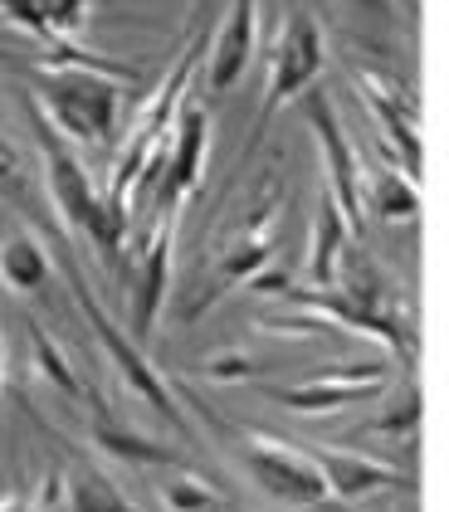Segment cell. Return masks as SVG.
I'll use <instances>...</instances> for the list:
<instances>
[{
  "mask_svg": "<svg viewBox=\"0 0 449 512\" xmlns=\"http://www.w3.org/2000/svg\"><path fill=\"white\" fill-rule=\"evenodd\" d=\"M308 454H313V464H318V473H323L327 498H337V503H362V498H371V493L415 488L410 473L391 469V464H381V459H367V454H352V449L318 444V449H308Z\"/></svg>",
  "mask_w": 449,
  "mask_h": 512,
  "instance_id": "7c38bea8",
  "label": "cell"
},
{
  "mask_svg": "<svg viewBox=\"0 0 449 512\" xmlns=\"http://www.w3.org/2000/svg\"><path fill=\"white\" fill-rule=\"evenodd\" d=\"M176 225L181 220H157V230L142 249V264L132 274V337L147 342L157 332V313H162L166 283H171V254H176Z\"/></svg>",
  "mask_w": 449,
  "mask_h": 512,
  "instance_id": "4fadbf2b",
  "label": "cell"
},
{
  "mask_svg": "<svg viewBox=\"0 0 449 512\" xmlns=\"http://www.w3.org/2000/svg\"><path fill=\"white\" fill-rule=\"evenodd\" d=\"M132 69H118L108 59L93 64H49L35 79V108L49 113V127L83 152H113L118 147V113H123V83Z\"/></svg>",
  "mask_w": 449,
  "mask_h": 512,
  "instance_id": "7a4b0ae2",
  "label": "cell"
},
{
  "mask_svg": "<svg viewBox=\"0 0 449 512\" xmlns=\"http://www.w3.org/2000/svg\"><path fill=\"white\" fill-rule=\"evenodd\" d=\"M5 371H10V347H5V332H0V386H5Z\"/></svg>",
  "mask_w": 449,
  "mask_h": 512,
  "instance_id": "4316f807",
  "label": "cell"
},
{
  "mask_svg": "<svg viewBox=\"0 0 449 512\" xmlns=\"http://www.w3.org/2000/svg\"><path fill=\"white\" fill-rule=\"evenodd\" d=\"M249 371H254V361H249V356H240V352L205 361V376H210V381H220V386H225V381H245Z\"/></svg>",
  "mask_w": 449,
  "mask_h": 512,
  "instance_id": "d4e9b609",
  "label": "cell"
},
{
  "mask_svg": "<svg viewBox=\"0 0 449 512\" xmlns=\"http://www.w3.org/2000/svg\"><path fill=\"white\" fill-rule=\"evenodd\" d=\"M64 508L69 512H137L132 498L103 469H79L64 478Z\"/></svg>",
  "mask_w": 449,
  "mask_h": 512,
  "instance_id": "ffe728a7",
  "label": "cell"
},
{
  "mask_svg": "<svg viewBox=\"0 0 449 512\" xmlns=\"http://www.w3.org/2000/svg\"><path fill=\"white\" fill-rule=\"evenodd\" d=\"M240 459H245L249 478L269 498L288 503V508H323V503H332L313 454L298 449V444H288V439H274V434H264V430H245L240 434Z\"/></svg>",
  "mask_w": 449,
  "mask_h": 512,
  "instance_id": "52a82bcc",
  "label": "cell"
},
{
  "mask_svg": "<svg viewBox=\"0 0 449 512\" xmlns=\"http://www.w3.org/2000/svg\"><path fill=\"white\" fill-rule=\"evenodd\" d=\"M30 342H35V366H40L44 376H49V381H54L59 391L69 395V400H79V405H83V400H88V391H83V381L74 376V366L64 361V352L54 347V337L44 332L40 322H30Z\"/></svg>",
  "mask_w": 449,
  "mask_h": 512,
  "instance_id": "7402d4cb",
  "label": "cell"
},
{
  "mask_svg": "<svg viewBox=\"0 0 449 512\" xmlns=\"http://www.w3.org/2000/svg\"><path fill=\"white\" fill-rule=\"evenodd\" d=\"M93 5L98 0H0V15L35 44L59 49V44H74Z\"/></svg>",
  "mask_w": 449,
  "mask_h": 512,
  "instance_id": "9a60e30c",
  "label": "cell"
},
{
  "mask_svg": "<svg viewBox=\"0 0 449 512\" xmlns=\"http://www.w3.org/2000/svg\"><path fill=\"white\" fill-rule=\"evenodd\" d=\"M352 225H347V215L337 210V200L323 191V205H318V220H313V249H308V283L313 288H332L337 283V269H342V259H347V249H352Z\"/></svg>",
  "mask_w": 449,
  "mask_h": 512,
  "instance_id": "e0dca14e",
  "label": "cell"
},
{
  "mask_svg": "<svg viewBox=\"0 0 449 512\" xmlns=\"http://www.w3.org/2000/svg\"><path fill=\"white\" fill-rule=\"evenodd\" d=\"M352 83L367 103V113L381 122V137H386V157L406 166L410 181H420V157H425V142H420V113H415V98L401 93L386 74H371V69H357L352 64Z\"/></svg>",
  "mask_w": 449,
  "mask_h": 512,
  "instance_id": "30bf717a",
  "label": "cell"
},
{
  "mask_svg": "<svg viewBox=\"0 0 449 512\" xmlns=\"http://www.w3.org/2000/svg\"><path fill=\"white\" fill-rule=\"evenodd\" d=\"M25 113H30V127H35V147H40V166H44V191H49V205L59 215L64 230L83 235L108 269H123V244L127 230H132V210L113 205L103 196V186H93L88 166L74 157V147L44 122V113L35 108V98H25Z\"/></svg>",
  "mask_w": 449,
  "mask_h": 512,
  "instance_id": "6da1fadb",
  "label": "cell"
},
{
  "mask_svg": "<svg viewBox=\"0 0 449 512\" xmlns=\"http://www.w3.org/2000/svg\"><path fill=\"white\" fill-rule=\"evenodd\" d=\"M293 303L318 308V313L332 317V322H342V327L362 332V337H371V342L401 352L406 356V366L415 371V361H420V356H415L420 352L415 313L396 298V288L386 283V274H381L371 259H357V254L347 249V259H342V269H337V283H332V288L293 293Z\"/></svg>",
  "mask_w": 449,
  "mask_h": 512,
  "instance_id": "3957f363",
  "label": "cell"
},
{
  "mask_svg": "<svg viewBox=\"0 0 449 512\" xmlns=\"http://www.w3.org/2000/svg\"><path fill=\"white\" fill-rule=\"evenodd\" d=\"M49 244H54V254H59V269L69 274V288H74V303L83 308V317H88V327H93V337L103 342V352L113 356V366L123 371V381H127V386H132L137 395H142V400H147V405H152L157 415H162V420L171 425V430H181V434H186V415H181V405L171 400V391H166V381L157 376V371H152V361H147V356L137 352V342H127L123 332H118V322H113V317L103 313V303H98V298H93V288L83 283L79 259H74V249H69L64 239L54 235V230H49Z\"/></svg>",
  "mask_w": 449,
  "mask_h": 512,
  "instance_id": "277c9868",
  "label": "cell"
},
{
  "mask_svg": "<svg viewBox=\"0 0 449 512\" xmlns=\"http://www.w3.org/2000/svg\"><path fill=\"white\" fill-rule=\"evenodd\" d=\"M298 98H303L308 127H313V137H318V152H323L327 196L337 200V210L347 215L352 230H362V152L352 147V137H347V127H342V118H337L332 98H327L318 83L303 88Z\"/></svg>",
  "mask_w": 449,
  "mask_h": 512,
  "instance_id": "9c48e42d",
  "label": "cell"
},
{
  "mask_svg": "<svg viewBox=\"0 0 449 512\" xmlns=\"http://www.w3.org/2000/svg\"><path fill=\"white\" fill-rule=\"evenodd\" d=\"M157 498H162L166 512H215L220 508V493L205 483L201 473L186 469V464H176V469L157 483Z\"/></svg>",
  "mask_w": 449,
  "mask_h": 512,
  "instance_id": "44dd1931",
  "label": "cell"
},
{
  "mask_svg": "<svg viewBox=\"0 0 449 512\" xmlns=\"http://www.w3.org/2000/svg\"><path fill=\"white\" fill-rule=\"evenodd\" d=\"M323 25L298 5L293 15L284 20V30H279V54H274V69H269V83H264V98H259V118L249 127V152L259 147V137L269 132V122L274 113L293 103L303 88H313L318 74H323Z\"/></svg>",
  "mask_w": 449,
  "mask_h": 512,
  "instance_id": "8992f818",
  "label": "cell"
},
{
  "mask_svg": "<svg viewBox=\"0 0 449 512\" xmlns=\"http://www.w3.org/2000/svg\"><path fill=\"white\" fill-rule=\"evenodd\" d=\"M0 512H35V508H30L25 493H5V498H0Z\"/></svg>",
  "mask_w": 449,
  "mask_h": 512,
  "instance_id": "484cf974",
  "label": "cell"
},
{
  "mask_svg": "<svg viewBox=\"0 0 449 512\" xmlns=\"http://www.w3.org/2000/svg\"><path fill=\"white\" fill-rule=\"evenodd\" d=\"M49 283V249L35 235H5L0 239V288L35 298Z\"/></svg>",
  "mask_w": 449,
  "mask_h": 512,
  "instance_id": "ac0fdd59",
  "label": "cell"
},
{
  "mask_svg": "<svg viewBox=\"0 0 449 512\" xmlns=\"http://www.w3.org/2000/svg\"><path fill=\"white\" fill-rule=\"evenodd\" d=\"M279 210H284V191H279L274 181H264L259 205L249 210V220L240 225V235L230 239V249L215 259L210 283H205L191 303H186L181 322H196V317H201L210 303H220L230 288H240V283H249L254 274H264V269H269V259H274V249H279V239H274V220H279Z\"/></svg>",
  "mask_w": 449,
  "mask_h": 512,
  "instance_id": "5b68a950",
  "label": "cell"
},
{
  "mask_svg": "<svg viewBox=\"0 0 449 512\" xmlns=\"http://www.w3.org/2000/svg\"><path fill=\"white\" fill-rule=\"evenodd\" d=\"M205 152H210V113L181 103V113L171 122V137H166L162 176H157L152 200H147L157 220H181L186 200L196 196L205 181Z\"/></svg>",
  "mask_w": 449,
  "mask_h": 512,
  "instance_id": "ba28073f",
  "label": "cell"
},
{
  "mask_svg": "<svg viewBox=\"0 0 449 512\" xmlns=\"http://www.w3.org/2000/svg\"><path fill=\"white\" fill-rule=\"evenodd\" d=\"M391 366L386 361H347V366H332V371H318L313 381L303 386H288V391H274V400L293 410V415H327V410H347L357 400H367L386 386Z\"/></svg>",
  "mask_w": 449,
  "mask_h": 512,
  "instance_id": "8fae6325",
  "label": "cell"
},
{
  "mask_svg": "<svg viewBox=\"0 0 449 512\" xmlns=\"http://www.w3.org/2000/svg\"><path fill=\"white\" fill-rule=\"evenodd\" d=\"M88 405H93V444L103 449V454H113V459H123V469H152V464H166V469H176L181 459L157 444V439H147V434L127 430L113 420V410L98 400V395L88 391Z\"/></svg>",
  "mask_w": 449,
  "mask_h": 512,
  "instance_id": "2e32d148",
  "label": "cell"
},
{
  "mask_svg": "<svg viewBox=\"0 0 449 512\" xmlns=\"http://www.w3.org/2000/svg\"><path fill=\"white\" fill-rule=\"evenodd\" d=\"M371 434H415L420 430V391L410 386V391H401V400H391L376 420L367 425Z\"/></svg>",
  "mask_w": 449,
  "mask_h": 512,
  "instance_id": "603a6c76",
  "label": "cell"
},
{
  "mask_svg": "<svg viewBox=\"0 0 449 512\" xmlns=\"http://www.w3.org/2000/svg\"><path fill=\"white\" fill-rule=\"evenodd\" d=\"M254 40H259V0H230L220 30L210 35V64H205V79L215 93L240 83L254 59Z\"/></svg>",
  "mask_w": 449,
  "mask_h": 512,
  "instance_id": "5bb4252c",
  "label": "cell"
},
{
  "mask_svg": "<svg viewBox=\"0 0 449 512\" xmlns=\"http://www.w3.org/2000/svg\"><path fill=\"white\" fill-rule=\"evenodd\" d=\"M0 196L10 200V205H20L25 215H35L30 191H25V176H20V152H15V142H5V137H0Z\"/></svg>",
  "mask_w": 449,
  "mask_h": 512,
  "instance_id": "cb8c5ba5",
  "label": "cell"
},
{
  "mask_svg": "<svg viewBox=\"0 0 449 512\" xmlns=\"http://www.w3.org/2000/svg\"><path fill=\"white\" fill-rule=\"evenodd\" d=\"M362 205H376L381 220H415L420 215V186L410 176H396L391 166H376L362 181Z\"/></svg>",
  "mask_w": 449,
  "mask_h": 512,
  "instance_id": "d6986e66",
  "label": "cell"
}]
</instances>
